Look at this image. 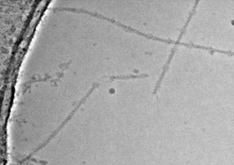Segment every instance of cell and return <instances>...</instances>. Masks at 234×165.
Wrapping results in <instances>:
<instances>
[{
  "instance_id": "obj_1",
  "label": "cell",
  "mask_w": 234,
  "mask_h": 165,
  "mask_svg": "<svg viewBox=\"0 0 234 165\" xmlns=\"http://www.w3.org/2000/svg\"><path fill=\"white\" fill-rule=\"evenodd\" d=\"M148 76V75L147 74H143L140 75L138 76H135L133 75H129L126 76H118L117 77H112L113 79H134L136 78H143L147 77Z\"/></svg>"
}]
</instances>
